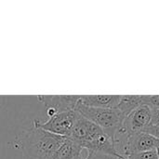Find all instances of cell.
<instances>
[{"label":"cell","mask_w":159,"mask_h":159,"mask_svg":"<svg viewBox=\"0 0 159 159\" xmlns=\"http://www.w3.org/2000/svg\"><path fill=\"white\" fill-rule=\"evenodd\" d=\"M157 157H158V159H159V145H158V147L157 148Z\"/></svg>","instance_id":"cell-16"},{"label":"cell","mask_w":159,"mask_h":159,"mask_svg":"<svg viewBox=\"0 0 159 159\" xmlns=\"http://www.w3.org/2000/svg\"><path fill=\"white\" fill-rule=\"evenodd\" d=\"M76 159H86V158H84L83 157H78V158H76Z\"/></svg>","instance_id":"cell-17"},{"label":"cell","mask_w":159,"mask_h":159,"mask_svg":"<svg viewBox=\"0 0 159 159\" xmlns=\"http://www.w3.org/2000/svg\"><path fill=\"white\" fill-rule=\"evenodd\" d=\"M75 111L86 119L100 127L111 138L121 128L125 119V116L118 109L89 107L80 102H78Z\"/></svg>","instance_id":"cell-3"},{"label":"cell","mask_w":159,"mask_h":159,"mask_svg":"<svg viewBox=\"0 0 159 159\" xmlns=\"http://www.w3.org/2000/svg\"><path fill=\"white\" fill-rule=\"evenodd\" d=\"M143 132L148 133L150 135H152L153 137L157 138L159 140V125H152L150 124L148 127H146L143 129Z\"/></svg>","instance_id":"cell-14"},{"label":"cell","mask_w":159,"mask_h":159,"mask_svg":"<svg viewBox=\"0 0 159 159\" xmlns=\"http://www.w3.org/2000/svg\"><path fill=\"white\" fill-rule=\"evenodd\" d=\"M152 110V125H159V107L151 108Z\"/></svg>","instance_id":"cell-15"},{"label":"cell","mask_w":159,"mask_h":159,"mask_svg":"<svg viewBox=\"0 0 159 159\" xmlns=\"http://www.w3.org/2000/svg\"><path fill=\"white\" fill-rule=\"evenodd\" d=\"M121 95H82L79 102L85 106L117 109Z\"/></svg>","instance_id":"cell-8"},{"label":"cell","mask_w":159,"mask_h":159,"mask_svg":"<svg viewBox=\"0 0 159 159\" xmlns=\"http://www.w3.org/2000/svg\"><path fill=\"white\" fill-rule=\"evenodd\" d=\"M143 104L151 108L159 107V95H143Z\"/></svg>","instance_id":"cell-13"},{"label":"cell","mask_w":159,"mask_h":159,"mask_svg":"<svg viewBox=\"0 0 159 159\" xmlns=\"http://www.w3.org/2000/svg\"><path fill=\"white\" fill-rule=\"evenodd\" d=\"M83 148L69 138H65L54 159H76L82 156Z\"/></svg>","instance_id":"cell-9"},{"label":"cell","mask_w":159,"mask_h":159,"mask_svg":"<svg viewBox=\"0 0 159 159\" xmlns=\"http://www.w3.org/2000/svg\"><path fill=\"white\" fill-rule=\"evenodd\" d=\"M86 159H125L119 156L102 153V152H88Z\"/></svg>","instance_id":"cell-11"},{"label":"cell","mask_w":159,"mask_h":159,"mask_svg":"<svg viewBox=\"0 0 159 159\" xmlns=\"http://www.w3.org/2000/svg\"><path fill=\"white\" fill-rule=\"evenodd\" d=\"M64 139L43 129L39 121L33 120L20 140L23 159H54Z\"/></svg>","instance_id":"cell-1"},{"label":"cell","mask_w":159,"mask_h":159,"mask_svg":"<svg viewBox=\"0 0 159 159\" xmlns=\"http://www.w3.org/2000/svg\"><path fill=\"white\" fill-rule=\"evenodd\" d=\"M141 105H143V95H121L117 109L127 117Z\"/></svg>","instance_id":"cell-10"},{"label":"cell","mask_w":159,"mask_h":159,"mask_svg":"<svg viewBox=\"0 0 159 159\" xmlns=\"http://www.w3.org/2000/svg\"><path fill=\"white\" fill-rule=\"evenodd\" d=\"M152 110L148 105H141L125 117L123 126L130 133L143 131V129L151 124Z\"/></svg>","instance_id":"cell-6"},{"label":"cell","mask_w":159,"mask_h":159,"mask_svg":"<svg viewBox=\"0 0 159 159\" xmlns=\"http://www.w3.org/2000/svg\"><path fill=\"white\" fill-rule=\"evenodd\" d=\"M129 159H158V157H157V150H151V151L130 155Z\"/></svg>","instance_id":"cell-12"},{"label":"cell","mask_w":159,"mask_h":159,"mask_svg":"<svg viewBox=\"0 0 159 159\" xmlns=\"http://www.w3.org/2000/svg\"><path fill=\"white\" fill-rule=\"evenodd\" d=\"M159 145V140L143 131L130 134L129 139V156L142 152L157 150Z\"/></svg>","instance_id":"cell-7"},{"label":"cell","mask_w":159,"mask_h":159,"mask_svg":"<svg viewBox=\"0 0 159 159\" xmlns=\"http://www.w3.org/2000/svg\"><path fill=\"white\" fill-rule=\"evenodd\" d=\"M88 152H102L116 155L112 138L100 127L79 115L76 123L68 137ZM117 156V155H116Z\"/></svg>","instance_id":"cell-2"},{"label":"cell","mask_w":159,"mask_h":159,"mask_svg":"<svg viewBox=\"0 0 159 159\" xmlns=\"http://www.w3.org/2000/svg\"><path fill=\"white\" fill-rule=\"evenodd\" d=\"M40 102L45 104L47 108V115L50 118L56 114L65 111L75 110L79 101L80 96L78 95H54V96H38Z\"/></svg>","instance_id":"cell-5"},{"label":"cell","mask_w":159,"mask_h":159,"mask_svg":"<svg viewBox=\"0 0 159 159\" xmlns=\"http://www.w3.org/2000/svg\"><path fill=\"white\" fill-rule=\"evenodd\" d=\"M79 115L80 114L75 110L61 112L44 123L39 122V125L43 129L52 134L68 138L76 123Z\"/></svg>","instance_id":"cell-4"}]
</instances>
